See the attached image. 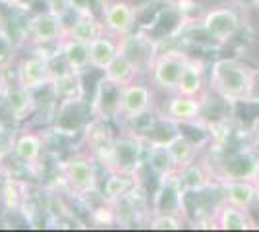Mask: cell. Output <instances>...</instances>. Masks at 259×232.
<instances>
[{"mask_svg": "<svg viewBox=\"0 0 259 232\" xmlns=\"http://www.w3.org/2000/svg\"><path fill=\"white\" fill-rule=\"evenodd\" d=\"M257 70L240 58H219L209 72V89L227 103H248L253 99Z\"/></svg>", "mask_w": 259, "mask_h": 232, "instance_id": "6da1fadb", "label": "cell"}, {"mask_svg": "<svg viewBox=\"0 0 259 232\" xmlns=\"http://www.w3.org/2000/svg\"><path fill=\"white\" fill-rule=\"evenodd\" d=\"M62 178L70 192L77 198H87L99 192L97 161L89 153H77L60 165Z\"/></svg>", "mask_w": 259, "mask_h": 232, "instance_id": "7a4b0ae2", "label": "cell"}, {"mask_svg": "<svg viewBox=\"0 0 259 232\" xmlns=\"http://www.w3.org/2000/svg\"><path fill=\"white\" fill-rule=\"evenodd\" d=\"M143 165H145V144L138 135L130 132L116 135L105 170L107 172H128V174L140 176V168Z\"/></svg>", "mask_w": 259, "mask_h": 232, "instance_id": "3957f363", "label": "cell"}, {"mask_svg": "<svg viewBox=\"0 0 259 232\" xmlns=\"http://www.w3.org/2000/svg\"><path fill=\"white\" fill-rule=\"evenodd\" d=\"M118 55L126 56L140 72V77L149 76L155 58L159 55V43L145 31H132L118 39Z\"/></svg>", "mask_w": 259, "mask_h": 232, "instance_id": "277c9868", "label": "cell"}, {"mask_svg": "<svg viewBox=\"0 0 259 232\" xmlns=\"http://www.w3.org/2000/svg\"><path fill=\"white\" fill-rule=\"evenodd\" d=\"M27 37L37 47H56L68 33V22L62 14L51 10H41L27 20Z\"/></svg>", "mask_w": 259, "mask_h": 232, "instance_id": "5b68a950", "label": "cell"}, {"mask_svg": "<svg viewBox=\"0 0 259 232\" xmlns=\"http://www.w3.org/2000/svg\"><path fill=\"white\" fill-rule=\"evenodd\" d=\"M91 118H93L91 101L87 103L85 97L60 101L53 114V132H56L58 135L83 133L87 122Z\"/></svg>", "mask_w": 259, "mask_h": 232, "instance_id": "8992f818", "label": "cell"}, {"mask_svg": "<svg viewBox=\"0 0 259 232\" xmlns=\"http://www.w3.org/2000/svg\"><path fill=\"white\" fill-rule=\"evenodd\" d=\"M153 97L155 91L149 83L136 79L134 83L124 85L120 91V105L116 120L120 124H128V122L136 120L138 116L145 114V112L153 111Z\"/></svg>", "mask_w": 259, "mask_h": 232, "instance_id": "52a82bcc", "label": "cell"}, {"mask_svg": "<svg viewBox=\"0 0 259 232\" xmlns=\"http://www.w3.org/2000/svg\"><path fill=\"white\" fill-rule=\"evenodd\" d=\"M101 22L105 33L120 39L136 29L138 8L128 0H107L101 6Z\"/></svg>", "mask_w": 259, "mask_h": 232, "instance_id": "ba28073f", "label": "cell"}, {"mask_svg": "<svg viewBox=\"0 0 259 232\" xmlns=\"http://www.w3.org/2000/svg\"><path fill=\"white\" fill-rule=\"evenodd\" d=\"M188 55L184 51H164L155 58L151 68V83L157 89H161L162 93H174L176 85H178V79L182 74L184 62H186Z\"/></svg>", "mask_w": 259, "mask_h": 232, "instance_id": "9c48e42d", "label": "cell"}, {"mask_svg": "<svg viewBox=\"0 0 259 232\" xmlns=\"http://www.w3.org/2000/svg\"><path fill=\"white\" fill-rule=\"evenodd\" d=\"M53 79V58L33 53L16 64V81L27 89H39Z\"/></svg>", "mask_w": 259, "mask_h": 232, "instance_id": "30bf717a", "label": "cell"}, {"mask_svg": "<svg viewBox=\"0 0 259 232\" xmlns=\"http://www.w3.org/2000/svg\"><path fill=\"white\" fill-rule=\"evenodd\" d=\"M240 16L230 6H219L209 10L201 20V29L215 43H228L240 29Z\"/></svg>", "mask_w": 259, "mask_h": 232, "instance_id": "8fae6325", "label": "cell"}, {"mask_svg": "<svg viewBox=\"0 0 259 232\" xmlns=\"http://www.w3.org/2000/svg\"><path fill=\"white\" fill-rule=\"evenodd\" d=\"M83 142H85L87 153L91 155L97 163L105 166L108 157L112 153V145L116 140V133L112 132L110 122L103 118H91L83 130Z\"/></svg>", "mask_w": 259, "mask_h": 232, "instance_id": "7c38bea8", "label": "cell"}, {"mask_svg": "<svg viewBox=\"0 0 259 232\" xmlns=\"http://www.w3.org/2000/svg\"><path fill=\"white\" fill-rule=\"evenodd\" d=\"M259 163V153L253 149H240L234 153L227 155L217 172V180H251L255 174V168Z\"/></svg>", "mask_w": 259, "mask_h": 232, "instance_id": "4fadbf2b", "label": "cell"}, {"mask_svg": "<svg viewBox=\"0 0 259 232\" xmlns=\"http://www.w3.org/2000/svg\"><path fill=\"white\" fill-rule=\"evenodd\" d=\"M162 112L174 122H178L180 126L182 124H197L203 116V97L170 93V97L164 101Z\"/></svg>", "mask_w": 259, "mask_h": 232, "instance_id": "5bb4252c", "label": "cell"}, {"mask_svg": "<svg viewBox=\"0 0 259 232\" xmlns=\"http://www.w3.org/2000/svg\"><path fill=\"white\" fill-rule=\"evenodd\" d=\"M120 91H122V85L108 81L105 76L99 79L97 87H95V95L91 99L93 118H103V120L108 122L116 120L120 105Z\"/></svg>", "mask_w": 259, "mask_h": 232, "instance_id": "9a60e30c", "label": "cell"}, {"mask_svg": "<svg viewBox=\"0 0 259 232\" xmlns=\"http://www.w3.org/2000/svg\"><path fill=\"white\" fill-rule=\"evenodd\" d=\"M45 153V137L41 133L31 130H22L16 133L12 155L18 163H22L25 168H35L41 163V157Z\"/></svg>", "mask_w": 259, "mask_h": 232, "instance_id": "2e32d148", "label": "cell"}, {"mask_svg": "<svg viewBox=\"0 0 259 232\" xmlns=\"http://www.w3.org/2000/svg\"><path fill=\"white\" fill-rule=\"evenodd\" d=\"M207 66L201 58H192L188 56L186 62H184L182 74L178 79V85L174 93H180V95H190V97H203L207 87Z\"/></svg>", "mask_w": 259, "mask_h": 232, "instance_id": "e0dca14e", "label": "cell"}, {"mask_svg": "<svg viewBox=\"0 0 259 232\" xmlns=\"http://www.w3.org/2000/svg\"><path fill=\"white\" fill-rule=\"evenodd\" d=\"M4 109L10 114V118L16 124L31 118L33 114H37V103H35V95H33L31 89L23 87L18 81L12 85L4 97Z\"/></svg>", "mask_w": 259, "mask_h": 232, "instance_id": "ac0fdd59", "label": "cell"}, {"mask_svg": "<svg viewBox=\"0 0 259 232\" xmlns=\"http://www.w3.org/2000/svg\"><path fill=\"white\" fill-rule=\"evenodd\" d=\"M74 12V20L68 23V33L66 37L76 39L79 43L89 44L91 41H95L97 37L105 33L103 22L95 16L93 10H85V8H76Z\"/></svg>", "mask_w": 259, "mask_h": 232, "instance_id": "d6986e66", "label": "cell"}, {"mask_svg": "<svg viewBox=\"0 0 259 232\" xmlns=\"http://www.w3.org/2000/svg\"><path fill=\"white\" fill-rule=\"evenodd\" d=\"M51 89H53L56 101H66V99H77V97H85V89L81 83V74L74 72L64 64V70L54 72L53 70V79L49 81Z\"/></svg>", "mask_w": 259, "mask_h": 232, "instance_id": "ffe728a7", "label": "cell"}, {"mask_svg": "<svg viewBox=\"0 0 259 232\" xmlns=\"http://www.w3.org/2000/svg\"><path fill=\"white\" fill-rule=\"evenodd\" d=\"M178 182H180L184 192L197 194L201 190H207L213 186V172L209 170V166L205 163L195 159L190 165L182 166L178 170Z\"/></svg>", "mask_w": 259, "mask_h": 232, "instance_id": "44dd1931", "label": "cell"}, {"mask_svg": "<svg viewBox=\"0 0 259 232\" xmlns=\"http://www.w3.org/2000/svg\"><path fill=\"white\" fill-rule=\"evenodd\" d=\"M211 221L215 224V228H221V230H249L251 228L246 209L234 207L227 201H221L217 205L211 215Z\"/></svg>", "mask_w": 259, "mask_h": 232, "instance_id": "7402d4cb", "label": "cell"}, {"mask_svg": "<svg viewBox=\"0 0 259 232\" xmlns=\"http://www.w3.org/2000/svg\"><path fill=\"white\" fill-rule=\"evenodd\" d=\"M145 166L159 180L178 174V165L166 145H145Z\"/></svg>", "mask_w": 259, "mask_h": 232, "instance_id": "603a6c76", "label": "cell"}, {"mask_svg": "<svg viewBox=\"0 0 259 232\" xmlns=\"http://www.w3.org/2000/svg\"><path fill=\"white\" fill-rule=\"evenodd\" d=\"M118 56V39L103 33L89 43V66L99 72H105L108 64Z\"/></svg>", "mask_w": 259, "mask_h": 232, "instance_id": "cb8c5ba5", "label": "cell"}, {"mask_svg": "<svg viewBox=\"0 0 259 232\" xmlns=\"http://www.w3.org/2000/svg\"><path fill=\"white\" fill-rule=\"evenodd\" d=\"M219 184L223 192V201L240 209H248L251 201L257 198L255 186L251 180H223Z\"/></svg>", "mask_w": 259, "mask_h": 232, "instance_id": "d4e9b609", "label": "cell"}, {"mask_svg": "<svg viewBox=\"0 0 259 232\" xmlns=\"http://www.w3.org/2000/svg\"><path fill=\"white\" fill-rule=\"evenodd\" d=\"M60 58L66 66L74 72L83 74L85 70H89V44L79 43L76 39L64 37L60 41Z\"/></svg>", "mask_w": 259, "mask_h": 232, "instance_id": "484cf974", "label": "cell"}, {"mask_svg": "<svg viewBox=\"0 0 259 232\" xmlns=\"http://www.w3.org/2000/svg\"><path fill=\"white\" fill-rule=\"evenodd\" d=\"M138 174H128V172H108L105 186H103V199L112 203L116 199L126 198L130 190L134 188L140 180Z\"/></svg>", "mask_w": 259, "mask_h": 232, "instance_id": "4316f807", "label": "cell"}, {"mask_svg": "<svg viewBox=\"0 0 259 232\" xmlns=\"http://www.w3.org/2000/svg\"><path fill=\"white\" fill-rule=\"evenodd\" d=\"M103 76L107 77L108 81H112V83L124 87V85L134 83L136 79H140V72L136 70V66L130 62L126 56L118 55L108 64V68L103 72Z\"/></svg>", "mask_w": 259, "mask_h": 232, "instance_id": "83f0119b", "label": "cell"}, {"mask_svg": "<svg viewBox=\"0 0 259 232\" xmlns=\"http://www.w3.org/2000/svg\"><path fill=\"white\" fill-rule=\"evenodd\" d=\"M166 147H168V151L172 155V159L176 161L178 170L197 159V147H195L194 142H192L190 137H186L182 132L178 133L176 137H172V140L166 144Z\"/></svg>", "mask_w": 259, "mask_h": 232, "instance_id": "f1b7e54d", "label": "cell"}, {"mask_svg": "<svg viewBox=\"0 0 259 232\" xmlns=\"http://www.w3.org/2000/svg\"><path fill=\"white\" fill-rule=\"evenodd\" d=\"M2 201L8 211L20 209L25 201V196L22 192V182L14 180V178H6L4 186H2Z\"/></svg>", "mask_w": 259, "mask_h": 232, "instance_id": "f546056e", "label": "cell"}, {"mask_svg": "<svg viewBox=\"0 0 259 232\" xmlns=\"http://www.w3.org/2000/svg\"><path fill=\"white\" fill-rule=\"evenodd\" d=\"M147 226L151 230H180L184 226V221L174 213H153L149 215Z\"/></svg>", "mask_w": 259, "mask_h": 232, "instance_id": "4dcf8cb0", "label": "cell"}, {"mask_svg": "<svg viewBox=\"0 0 259 232\" xmlns=\"http://www.w3.org/2000/svg\"><path fill=\"white\" fill-rule=\"evenodd\" d=\"M14 140H16V130H8L4 128L0 132V159H8L12 155V147H14Z\"/></svg>", "mask_w": 259, "mask_h": 232, "instance_id": "1f68e13d", "label": "cell"}, {"mask_svg": "<svg viewBox=\"0 0 259 232\" xmlns=\"http://www.w3.org/2000/svg\"><path fill=\"white\" fill-rule=\"evenodd\" d=\"M0 6H6L10 10L31 12L35 6V0H0Z\"/></svg>", "mask_w": 259, "mask_h": 232, "instance_id": "d6a6232c", "label": "cell"}, {"mask_svg": "<svg viewBox=\"0 0 259 232\" xmlns=\"http://www.w3.org/2000/svg\"><path fill=\"white\" fill-rule=\"evenodd\" d=\"M248 219H249V224H251V228H257L259 230V198H255L251 201V205H249L248 209Z\"/></svg>", "mask_w": 259, "mask_h": 232, "instance_id": "836d02e7", "label": "cell"}, {"mask_svg": "<svg viewBox=\"0 0 259 232\" xmlns=\"http://www.w3.org/2000/svg\"><path fill=\"white\" fill-rule=\"evenodd\" d=\"M8 89H10V81H8V79L4 77V74L0 72V105L4 103V97H6Z\"/></svg>", "mask_w": 259, "mask_h": 232, "instance_id": "e575fe53", "label": "cell"}, {"mask_svg": "<svg viewBox=\"0 0 259 232\" xmlns=\"http://www.w3.org/2000/svg\"><path fill=\"white\" fill-rule=\"evenodd\" d=\"M251 182H253V186H255V194H257V198H259V163H257V168H255V174L251 178Z\"/></svg>", "mask_w": 259, "mask_h": 232, "instance_id": "d590c367", "label": "cell"}, {"mask_svg": "<svg viewBox=\"0 0 259 232\" xmlns=\"http://www.w3.org/2000/svg\"><path fill=\"white\" fill-rule=\"evenodd\" d=\"M4 128H6V124H4V122H2V118H0V132H2Z\"/></svg>", "mask_w": 259, "mask_h": 232, "instance_id": "8d00e7d4", "label": "cell"}, {"mask_svg": "<svg viewBox=\"0 0 259 232\" xmlns=\"http://www.w3.org/2000/svg\"><path fill=\"white\" fill-rule=\"evenodd\" d=\"M253 6L257 8V12H259V0H253Z\"/></svg>", "mask_w": 259, "mask_h": 232, "instance_id": "74e56055", "label": "cell"}, {"mask_svg": "<svg viewBox=\"0 0 259 232\" xmlns=\"http://www.w3.org/2000/svg\"><path fill=\"white\" fill-rule=\"evenodd\" d=\"M2 163H4V161H2V159H0V168H2Z\"/></svg>", "mask_w": 259, "mask_h": 232, "instance_id": "f35d334b", "label": "cell"}, {"mask_svg": "<svg viewBox=\"0 0 259 232\" xmlns=\"http://www.w3.org/2000/svg\"><path fill=\"white\" fill-rule=\"evenodd\" d=\"M164 2H168V0H164Z\"/></svg>", "mask_w": 259, "mask_h": 232, "instance_id": "ab89813d", "label": "cell"}]
</instances>
